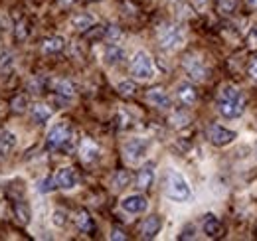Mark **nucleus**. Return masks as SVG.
<instances>
[{
	"mask_svg": "<svg viewBox=\"0 0 257 241\" xmlns=\"http://www.w3.org/2000/svg\"><path fill=\"white\" fill-rule=\"evenodd\" d=\"M38 192L40 194H48V192H52V190H56L58 188V184H56V178L54 176H48V178H44V180L38 182Z\"/></svg>",
	"mask_w": 257,
	"mask_h": 241,
	"instance_id": "a878e982",
	"label": "nucleus"
},
{
	"mask_svg": "<svg viewBox=\"0 0 257 241\" xmlns=\"http://www.w3.org/2000/svg\"><path fill=\"white\" fill-rule=\"evenodd\" d=\"M64 48H65V42L62 36H52V38H46L42 42V52L48 54V56L60 54V52H64Z\"/></svg>",
	"mask_w": 257,
	"mask_h": 241,
	"instance_id": "6ab92c4d",
	"label": "nucleus"
},
{
	"mask_svg": "<svg viewBox=\"0 0 257 241\" xmlns=\"http://www.w3.org/2000/svg\"><path fill=\"white\" fill-rule=\"evenodd\" d=\"M245 2H247L249 10H253V12H257V0H245Z\"/></svg>",
	"mask_w": 257,
	"mask_h": 241,
	"instance_id": "e433bc0d",
	"label": "nucleus"
},
{
	"mask_svg": "<svg viewBox=\"0 0 257 241\" xmlns=\"http://www.w3.org/2000/svg\"><path fill=\"white\" fill-rule=\"evenodd\" d=\"M26 36H28L26 22H18V26H16V40H24Z\"/></svg>",
	"mask_w": 257,
	"mask_h": 241,
	"instance_id": "473e14b6",
	"label": "nucleus"
},
{
	"mask_svg": "<svg viewBox=\"0 0 257 241\" xmlns=\"http://www.w3.org/2000/svg\"><path fill=\"white\" fill-rule=\"evenodd\" d=\"M52 223H54L56 227H64L65 223H67V213H65L64 210H56L54 215H52Z\"/></svg>",
	"mask_w": 257,
	"mask_h": 241,
	"instance_id": "7c9ffc66",
	"label": "nucleus"
},
{
	"mask_svg": "<svg viewBox=\"0 0 257 241\" xmlns=\"http://www.w3.org/2000/svg\"><path fill=\"white\" fill-rule=\"evenodd\" d=\"M75 225H77V229H79L81 233H87V235H91V233L95 231V221H93V217L89 215V211H85V210H79L75 213Z\"/></svg>",
	"mask_w": 257,
	"mask_h": 241,
	"instance_id": "f3484780",
	"label": "nucleus"
},
{
	"mask_svg": "<svg viewBox=\"0 0 257 241\" xmlns=\"http://www.w3.org/2000/svg\"><path fill=\"white\" fill-rule=\"evenodd\" d=\"M202 229H204V233H206L210 239H218V237H222V233H224V225H222L220 219H218L216 215H212V213H208V215L204 217Z\"/></svg>",
	"mask_w": 257,
	"mask_h": 241,
	"instance_id": "ddd939ff",
	"label": "nucleus"
},
{
	"mask_svg": "<svg viewBox=\"0 0 257 241\" xmlns=\"http://www.w3.org/2000/svg\"><path fill=\"white\" fill-rule=\"evenodd\" d=\"M147 101L151 105H155L157 109H170L172 107V101L168 97V93L162 89V87H153L147 93Z\"/></svg>",
	"mask_w": 257,
	"mask_h": 241,
	"instance_id": "9b49d317",
	"label": "nucleus"
},
{
	"mask_svg": "<svg viewBox=\"0 0 257 241\" xmlns=\"http://www.w3.org/2000/svg\"><path fill=\"white\" fill-rule=\"evenodd\" d=\"M30 117H32L34 123L42 125V123H46V120L52 117V109H50L48 105L36 103V105H32V109H30Z\"/></svg>",
	"mask_w": 257,
	"mask_h": 241,
	"instance_id": "4be33fe9",
	"label": "nucleus"
},
{
	"mask_svg": "<svg viewBox=\"0 0 257 241\" xmlns=\"http://www.w3.org/2000/svg\"><path fill=\"white\" fill-rule=\"evenodd\" d=\"M131 184V172L128 170H117V174L113 176V186L117 190H123Z\"/></svg>",
	"mask_w": 257,
	"mask_h": 241,
	"instance_id": "393cba45",
	"label": "nucleus"
},
{
	"mask_svg": "<svg viewBox=\"0 0 257 241\" xmlns=\"http://www.w3.org/2000/svg\"><path fill=\"white\" fill-rule=\"evenodd\" d=\"M26 105H28V99H26L24 95L14 97V99H12V103H10V107H12V111H14V113H24V111H26Z\"/></svg>",
	"mask_w": 257,
	"mask_h": 241,
	"instance_id": "bb28decb",
	"label": "nucleus"
},
{
	"mask_svg": "<svg viewBox=\"0 0 257 241\" xmlns=\"http://www.w3.org/2000/svg\"><path fill=\"white\" fill-rule=\"evenodd\" d=\"M54 178H56L58 188H62V190H71V188H75L77 182H79V178H77V174H75L73 168H60Z\"/></svg>",
	"mask_w": 257,
	"mask_h": 241,
	"instance_id": "f8f14e48",
	"label": "nucleus"
},
{
	"mask_svg": "<svg viewBox=\"0 0 257 241\" xmlns=\"http://www.w3.org/2000/svg\"><path fill=\"white\" fill-rule=\"evenodd\" d=\"M237 8V0H218V10L222 14H231Z\"/></svg>",
	"mask_w": 257,
	"mask_h": 241,
	"instance_id": "cd10ccee",
	"label": "nucleus"
},
{
	"mask_svg": "<svg viewBox=\"0 0 257 241\" xmlns=\"http://www.w3.org/2000/svg\"><path fill=\"white\" fill-rule=\"evenodd\" d=\"M125 60V48H121L119 44H111L105 50V63L107 65H117Z\"/></svg>",
	"mask_w": 257,
	"mask_h": 241,
	"instance_id": "aec40b11",
	"label": "nucleus"
},
{
	"mask_svg": "<svg viewBox=\"0 0 257 241\" xmlns=\"http://www.w3.org/2000/svg\"><path fill=\"white\" fill-rule=\"evenodd\" d=\"M46 147L50 151H62L67 152L73 149V129L69 123H58L54 125L50 131H48V137H46Z\"/></svg>",
	"mask_w": 257,
	"mask_h": 241,
	"instance_id": "f03ea898",
	"label": "nucleus"
},
{
	"mask_svg": "<svg viewBox=\"0 0 257 241\" xmlns=\"http://www.w3.org/2000/svg\"><path fill=\"white\" fill-rule=\"evenodd\" d=\"M184 42V30L178 24H162L159 28V46L164 52H174Z\"/></svg>",
	"mask_w": 257,
	"mask_h": 241,
	"instance_id": "20e7f679",
	"label": "nucleus"
},
{
	"mask_svg": "<svg viewBox=\"0 0 257 241\" xmlns=\"http://www.w3.org/2000/svg\"><path fill=\"white\" fill-rule=\"evenodd\" d=\"M64 2H71V0H64Z\"/></svg>",
	"mask_w": 257,
	"mask_h": 241,
	"instance_id": "58836bf2",
	"label": "nucleus"
},
{
	"mask_svg": "<svg viewBox=\"0 0 257 241\" xmlns=\"http://www.w3.org/2000/svg\"><path fill=\"white\" fill-rule=\"evenodd\" d=\"M164 194H166V198H170L172 202H188V200L192 198V190H190L186 178H184L180 172H176V170H168Z\"/></svg>",
	"mask_w": 257,
	"mask_h": 241,
	"instance_id": "7ed1b4c3",
	"label": "nucleus"
},
{
	"mask_svg": "<svg viewBox=\"0 0 257 241\" xmlns=\"http://www.w3.org/2000/svg\"><path fill=\"white\" fill-rule=\"evenodd\" d=\"M149 202L143 194H133V196H127L123 202H121V208L127 211V213H143L147 210Z\"/></svg>",
	"mask_w": 257,
	"mask_h": 241,
	"instance_id": "1a4fd4ad",
	"label": "nucleus"
},
{
	"mask_svg": "<svg viewBox=\"0 0 257 241\" xmlns=\"http://www.w3.org/2000/svg\"><path fill=\"white\" fill-rule=\"evenodd\" d=\"M111 239H127V235H125L121 229H113V233H111Z\"/></svg>",
	"mask_w": 257,
	"mask_h": 241,
	"instance_id": "c9c22d12",
	"label": "nucleus"
},
{
	"mask_svg": "<svg viewBox=\"0 0 257 241\" xmlns=\"http://www.w3.org/2000/svg\"><path fill=\"white\" fill-rule=\"evenodd\" d=\"M16 147V137L10 131H0V162L14 151Z\"/></svg>",
	"mask_w": 257,
	"mask_h": 241,
	"instance_id": "a211bd4d",
	"label": "nucleus"
},
{
	"mask_svg": "<svg viewBox=\"0 0 257 241\" xmlns=\"http://www.w3.org/2000/svg\"><path fill=\"white\" fill-rule=\"evenodd\" d=\"M245 48L249 52H257V26L247 32V36H245Z\"/></svg>",
	"mask_w": 257,
	"mask_h": 241,
	"instance_id": "c756f323",
	"label": "nucleus"
},
{
	"mask_svg": "<svg viewBox=\"0 0 257 241\" xmlns=\"http://www.w3.org/2000/svg\"><path fill=\"white\" fill-rule=\"evenodd\" d=\"M54 91H56L60 97H64V99H73V97H75V87H73V83L67 81V79H58V81L54 83Z\"/></svg>",
	"mask_w": 257,
	"mask_h": 241,
	"instance_id": "5701e85b",
	"label": "nucleus"
},
{
	"mask_svg": "<svg viewBox=\"0 0 257 241\" xmlns=\"http://www.w3.org/2000/svg\"><path fill=\"white\" fill-rule=\"evenodd\" d=\"M14 215L22 225L30 223V208L24 202H14Z\"/></svg>",
	"mask_w": 257,
	"mask_h": 241,
	"instance_id": "b1692460",
	"label": "nucleus"
},
{
	"mask_svg": "<svg viewBox=\"0 0 257 241\" xmlns=\"http://www.w3.org/2000/svg\"><path fill=\"white\" fill-rule=\"evenodd\" d=\"M182 65H184L188 77L194 79V81H204L206 75H208V67H206V63L200 60L198 56H186Z\"/></svg>",
	"mask_w": 257,
	"mask_h": 241,
	"instance_id": "0eeeda50",
	"label": "nucleus"
},
{
	"mask_svg": "<svg viewBox=\"0 0 257 241\" xmlns=\"http://www.w3.org/2000/svg\"><path fill=\"white\" fill-rule=\"evenodd\" d=\"M81 158H83V162H87V164H91V162H97L99 160V156H101V149L97 147V143H93L91 139H83L81 141Z\"/></svg>",
	"mask_w": 257,
	"mask_h": 241,
	"instance_id": "dca6fc26",
	"label": "nucleus"
},
{
	"mask_svg": "<svg viewBox=\"0 0 257 241\" xmlns=\"http://www.w3.org/2000/svg\"><path fill=\"white\" fill-rule=\"evenodd\" d=\"M192 2L196 4V6H198V8H204V6L208 4V0H192Z\"/></svg>",
	"mask_w": 257,
	"mask_h": 241,
	"instance_id": "4c0bfd02",
	"label": "nucleus"
},
{
	"mask_svg": "<svg viewBox=\"0 0 257 241\" xmlns=\"http://www.w3.org/2000/svg\"><path fill=\"white\" fill-rule=\"evenodd\" d=\"M131 75L135 79H141V81H147V79H153L155 77V65L153 60L147 52H137L135 58L131 61Z\"/></svg>",
	"mask_w": 257,
	"mask_h": 241,
	"instance_id": "39448f33",
	"label": "nucleus"
},
{
	"mask_svg": "<svg viewBox=\"0 0 257 241\" xmlns=\"http://www.w3.org/2000/svg\"><path fill=\"white\" fill-rule=\"evenodd\" d=\"M117 89H119V93H121L123 97H133V95L137 93V85H135L133 81H121Z\"/></svg>",
	"mask_w": 257,
	"mask_h": 241,
	"instance_id": "c85d7f7f",
	"label": "nucleus"
},
{
	"mask_svg": "<svg viewBox=\"0 0 257 241\" xmlns=\"http://www.w3.org/2000/svg\"><path fill=\"white\" fill-rule=\"evenodd\" d=\"M176 97H178V101L184 105V107H192L194 103L198 101V91L194 85L190 83H180L178 87H176Z\"/></svg>",
	"mask_w": 257,
	"mask_h": 241,
	"instance_id": "2eb2a0df",
	"label": "nucleus"
},
{
	"mask_svg": "<svg viewBox=\"0 0 257 241\" xmlns=\"http://www.w3.org/2000/svg\"><path fill=\"white\" fill-rule=\"evenodd\" d=\"M153 182H155V164L149 162V164H145V166L139 170L135 184H137L139 190H149V188L153 186Z\"/></svg>",
	"mask_w": 257,
	"mask_h": 241,
	"instance_id": "4468645a",
	"label": "nucleus"
},
{
	"mask_svg": "<svg viewBox=\"0 0 257 241\" xmlns=\"http://www.w3.org/2000/svg\"><path fill=\"white\" fill-rule=\"evenodd\" d=\"M194 237V227L192 225H188V227H184V231H182V235H180V239H192Z\"/></svg>",
	"mask_w": 257,
	"mask_h": 241,
	"instance_id": "f704fd0d",
	"label": "nucleus"
},
{
	"mask_svg": "<svg viewBox=\"0 0 257 241\" xmlns=\"http://www.w3.org/2000/svg\"><path fill=\"white\" fill-rule=\"evenodd\" d=\"M247 73H249V77L257 83V60L249 61V65H247Z\"/></svg>",
	"mask_w": 257,
	"mask_h": 241,
	"instance_id": "72a5a7b5",
	"label": "nucleus"
},
{
	"mask_svg": "<svg viewBox=\"0 0 257 241\" xmlns=\"http://www.w3.org/2000/svg\"><path fill=\"white\" fill-rule=\"evenodd\" d=\"M255 152H257V145H255Z\"/></svg>",
	"mask_w": 257,
	"mask_h": 241,
	"instance_id": "ea45409f",
	"label": "nucleus"
},
{
	"mask_svg": "<svg viewBox=\"0 0 257 241\" xmlns=\"http://www.w3.org/2000/svg\"><path fill=\"white\" fill-rule=\"evenodd\" d=\"M161 227H162L161 217L159 215H149L141 223V237L143 239H153V237H157V233L161 231Z\"/></svg>",
	"mask_w": 257,
	"mask_h": 241,
	"instance_id": "9d476101",
	"label": "nucleus"
},
{
	"mask_svg": "<svg viewBox=\"0 0 257 241\" xmlns=\"http://www.w3.org/2000/svg\"><path fill=\"white\" fill-rule=\"evenodd\" d=\"M235 139V133L225 129L222 125H210L208 127V141L216 147H225Z\"/></svg>",
	"mask_w": 257,
	"mask_h": 241,
	"instance_id": "6e6552de",
	"label": "nucleus"
},
{
	"mask_svg": "<svg viewBox=\"0 0 257 241\" xmlns=\"http://www.w3.org/2000/svg\"><path fill=\"white\" fill-rule=\"evenodd\" d=\"M218 111L225 119H239L245 113V97L237 87L227 85L220 93L218 99Z\"/></svg>",
	"mask_w": 257,
	"mask_h": 241,
	"instance_id": "f257e3e1",
	"label": "nucleus"
},
{
	"mask_svg": "<svg viewBox=\"0 0 257 241\" xmlns=\"http://www.w3.org/2000/svg\"><path fill=\"white\" fill-rule=\"evenodd\" d=\"M71 26L77 32H89L95 26V18L91 14H75L71 18Z\"/></svg>",
	"mask_w": 257,
	"mask_h": 241,
	"instance_id": "412c9836",
	"label": "nucleus"
},
{
	"mask_svg": "<svg viewBox=\"0 0 257 241\" xmlns=\"http://www.w3.org/2000/svg\"><path fill=\"white\" fill-rule=\"evenodd\" d=\"M151 143L147 139H131L125 143V156L128 162H139L147 156Z\"/></svg>",
	"mask_w": 257,
	"mask_h": 241,
	"instance_id": "423d86ee",
	"label": "nucleus"
},
{
	"mask_svg": "<svg viewBox=\"0 0 257 241\" xmlns=\"http://www.w3.org/2000/svg\"><path fill=\"white\" fill-rule=\"evenodd\" d=\"M121 38V30L117 26H105V40L109 42H117Z\"/></svg>",
	"mask_w": 257,
	"mask_h": 241,
	"instance_id": "2f4dec72",
	"label": "nucleus"
}]
</instances>
